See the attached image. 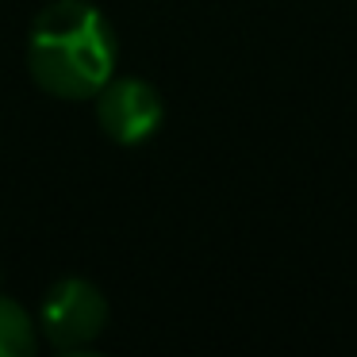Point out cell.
I'll return each mask as SVG.
<instances>
[{
	"mask_svg": "<svg viewBox=\"0 0 357 357\" xmlns=\"http://www.w3.org/2000/svg\"><path fill=\"white\" fill-rule=\"evenodd\" d=\"M116 27L89 0H50L27 31V70L58 100H93L116 77Z\"/></svg>",
	"mask_w": 357,
	"mask_h": 357,
	"instance_id": "1",
	"label": "cell"
},
{
	"mask_svg": "<svg viewBox=\"0 0 357 357\" xmlns=\"http://www.w3.org/2000/svg\"><path fill=\"white\" fill-rule=\"evenodd\" d=\"M35 326H39V334L54 349H66V354L85 349L108 326V300H104V292L93 280L66 277V280L47 288Z\"/></svg>",
	"mask_w": 357,
	"mask_h": 357,
	"instance_id": "2",
	"label": "cell"
},
{
	"mask_svg": "<svg viewBox=\"0 0 357 357\" xmlns=\"http://www.w3.org/2000/svg\"><path fill=\"white\" fill-rule=\"evenodd\" d=\"M96 123L119 146H139L162 127V96L142 77H112L96 93Z\"/></svg>",
	"mask_w": 357,
	"mask_h": 357,
	"instance_id": "3",
	"label": "cell"
},
{
	"mask_svg": "<svg viewBox=\"0 0 357 357\" xmlns=\"http://www.w3.org/2000/svg\"><path fill=\"white\" fill-rule=\"evenodd\" d=\"M39 346V326L31 311L0 292V357H31Z\"/></svg>",
	"mask_w": 357,
	"mask_h": 357,
	"instance_id": "4",
	"label": "cell"
}]
</instances>
